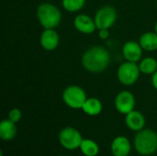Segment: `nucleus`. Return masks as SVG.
Masks as SVG:
<instances>
[{
	"label": "nucleus",
	"mask_w": 157,
	"mask_h": 156,
	"mask_svg": "<svg viewBox=\"0 0 157 156\" xmlns=\"http://www.w3.org/2000/svg\"><path fill=\"white\" fill-rule=\"evenodd\" d=\"M118 13L115 7L111 6H105L100 7L94 17L97 29H109L117 21Z\"/></svg>",
	"instance_id": "6"
},
{
	"label": "nucleus",
	"mask_w": 157,
	"mask_h": 156,
	"mask_svg": "<svg viewBox=\"0 0 157 156\" xmlns=\"http://www.w3.org/2000/svg\"><path fill=\"white\" fill-rule=\"evenodd\" d=\"M155 32L157 34V22L155 23Z\"/></svg>",
	"instance_id": "23"
},
{
	"label": "nucleus",
	"mask_w": 157,
	"mask_h": 156,
	"mask_svg": "<svg viewBox=\"0 0 157 156\" xmlns=\"http://www.w3.org/2000/svg\"><path fill=\"white\" fill-rule=\"evenodd\" d=\"M98 37L101 40H107L109 37V29H99V31H98Z\"/></svg>",
	"instance_id": "21"
},
{
	"label": "nucleus",
	"mask_w": 157,
	"mask_h": 156,
	"mask_svg": "<svg viewBox=\"0 0 157 156\" xmlns=\"http://www.w3.org/2000/svg\"><path fill=\"white\" fill-rule=\"evenodd\" d=\"M114 105L116 110L122 114L127 115L131 111L134 110L135 108V97L133 94L130 91L124 90L120 92L114 100Z\"/></svg>",
	"instance_id": "8"
},
{
	"label": "nucleus",
	"mask_w": 157,
	"mask_h": 156,
	"mask_svg": "<svg viewBox=\"0 0 157 156\" xmlns=\"http://www.w3.org/2000/svg\"><path fill=\"white\" fill-rule=\"evenodd\" d=\"M74 26L75 29L83 34H92L97 29L95 20L86 14H80L74 19Z\"/></svg>",
	"instance_id": "10"
},
{
	"label": "nucleus",
	"mask_w": 157,
	"mask_h": 156,
	"mask_svg": "<svg viewBox=\"0 0 157 156\" xmlns=\"http://www.w3.org/2000/svg\"><path fill=\"white\" fill-rule=\"evenodd\" d=\"M64 104L73 109H82L83 105L87 99L86 91L79 86H67L62 95Z\"/></svg>",
	"instance_id": "4"
},
{
	"label": "nucleus",
	"mask_w": 157,
	"mask_h": 156,
	"mask_svg": "<svg viewBox=\"0 0 157 156\" xmlns=\"http://www.w3.org/2000/svg\"><path fill=\"white\" fill-rule=\"evenodd\" d=\"M125 116V124L131 131L138 132L144 129L145 118L143 113L137 110H132Z\"/></svg>",
	"instance_id": "13"
},
{
	"label": "nucleus",
	"mask_w": 157,
	"mask_h": 156,
	"mask_svg": "<svg viewBox=\"0 0 157 156\" xmlns=\"http://www.w3.org/2000/svg\"><path fill=\"white\" fill-rule=\"evenodd\" d=\"M37 18L44 29H55L62 21V13L55 5L45 2L38 6Z\"/></svg>",
	"instance_id": "3"
},
{
	"label": "nucleus",
	"mask_w": 157,
	"mask_h": 156,
	"mask_svg": "<svg viewBox=\"0 0 157 156\" xmlns=\"http://www.w3.org/2000/svg\"><path fill=\"white\" fill-rule=\"evenodd\" d=\"M140 68L137 63L126 61L120 65L117 71V77L119 82L123 86L134 85L140 77Z\"/></svg>",
	"instance_id": "5"
},
{
	"label": "nucleus",
	"mask_w": 157,
	"mask_h": 156,
	"mask_svg": "<svg viewBox=\"0 0 157 156\" xmlns=\"http://www.w3.org/2000/svg\"><path fill=\"white\" fill-rule=\"evenodd\" d=\"M122 55L126 61L138 63L142 60L143 48L139 42L134 40H130L124 43L122 46Z\"/></svg>",
	"instance_id": "9"
},
{
	"label": "nucleus",
	"mask_w": 157,
	"mask_h": 156,
	"mask_svg": "<svg viewBox=\"0 0 157 156\" xmlns=\"http://www.w3.org/2000/svg\"><path fill=\"white\" fill-rule=\"evenodd\" d=\"M17 135L16 123L8 119L4 120L0 123V138L3 141H11Z\"/></svg>",
	"instance_id": "15"
},
{
	"label": "nucleus",
	"mask_w": 157,
	"mask_h": 156,
	"mask_svg": "<svg viewBox=\"0 0 157 156\" xmlns=\"http://www.w3.org/2000/svg\"><path fill=\"white\" fill-rule=\"evenodd\" d=\"M133 144L141 155H152L157 151V133L152 129H143L137 132Z\"/></svg>",
	"instance_id": "2"
},
{
	"label": "nucleus",
	"mask_w": 157,
	"mask_h": 156,
	"mask_svg": "<svg viewBox=\"0 0 157 156\" xmlns=\"http://www.w3.org/2000/svg\"><path fill=\"white\" fill-rule=\"evenodd\" d=\"M63 156H64V155H63Z\"/></svg>",
	"instance_id": "24"
},
{
	"label": "nucleus",
	"mask_w": 157,
	"mask_h": 156,
	"mask_svg": "<svg viewBox=\"0 0 157 156\" xmlns=\"http://www.w3.org/2000/svg\"><path fill=\"white\" fill-rule=\"evenodd\" d=\"M59 143L66 150H75L83 141L82 134L73 127H65L59 133Z\"/></svg>",
	"instance_id": "7"
},
{
	"label": "nucleus",
	"mask_w": 157,
	"mask_h": 156,
	"mask_svg": "<svg viewBox=\"0 0 157 156\" xmlns=\"http://www.w3.org/2000/svg\"><path fill=\"white\" fill-rule=\"evenodd\" d=\"M110 151L113 156H128L132 151L131 142L127 137L118 136L112 141Z\"/></svg>",
	"instance_id": "12"
},
{
	"label": "nucleus",
	"mask_w": 157,
	"mask_h": 156,
	"mask_svg": "<svg viewBox=\"0 0 157 156\" xmlns=\"http://www.w3.org/2000/svg\"><path fill=\"white\" fill-rule=\"evenodd\" d=\"M151 82H152V85L153 86L155 87V89L157 90V71L152 74V78H151Z\"/></svg>",
	"instance_id": "22"
},
{
	"label": "nucleus",
	"mask_w": 157,
	"mask_h": 156,
	"mask_svg": "<svg viewBox=\"0 0 157 156\" xmlns=\"http://www.w3.org/2000/svg\"><path fill=\"white\" fill-rule=\"evenodd\" d=\"M22 119V112L19 108H12L8 113V120L14 123H17Z\"/></svg>",
	"instance_id": "20"
},
{
	"label": "nucleus",
	"mask_w": 157,
	"mask_h": 156,
	"mask_svg": "<svg viewBox=\"0 0 157 156\" xmlns=\"http://www.w3.org/2000/svg\"><path fill=\"white\" fill-rule=\"evenodd\" d=\"M40 42L41 47L46 51H54L60 42V37L54 29H44L40 35Z\"/></svg>",
	"instance_id": "11"
},
{
	"label": "nucleus",
	"mask_w": 157,
	"mask_h": 156,
	"mask_svg": "<svg viewBox=\"0 0 157 156\" xmlns=\"http://www.w3.org/2000/svg\"><path fill=\"white\" fill-rule=\"evenodd\" d=\"M110 59V53L105 47L92 46L83 53L81 63L87 72L98 74L108 68Z\"/></svg>",
	"instance_id": "1"
},
{
	"label": "nucleus",
	"mask_w": 157,
	"mask_h": 156,
	"mask_svg": "<svg viewBox=\"0 0 157 156\" xmlns=\"http://www.w3.org/2000/svg\"><path fill=\"white\" fill-rule=\"evenodd\" d=\"M103 105L102 102L97 97H87L85 104L83 105L82 110L88 116H98L102 112Z\"/></svg>",
	"instance_id": "14"
},
{
	"label": "nucleus",
	"mask_w": 157,
	"mask_h": 156,
	"mask_svg": "<svg viewBox=\"0 0 157 156\" xmlns=\"http://www.w3.org/2000/svg\"><path fill=\"white\" fill-rule=\"evenodd\" d=\"M79 149L85 156H97L99 153L98 144L91 139H83Z\"/></svg>",
	"instance_id": "17"
},
{
	"label": "nucleus",
	"mask_w": 157,
	"mask_h": 156,
	"mask_svg": "<svg viewBox=\"0 0 157 156\" xmlns=\"http://www.w3.org/2000/svg\"><path fill=\"white\" fill-rule=\"evenodd\" d=\"M139 43L144 51H155L157 50V34L155 31H148L144 33L140 37Z\"/></svg>",
	"instance_id": "16"
},
{
	"label": "nucleus",
	"mask_w": 157,
	"mask_h": 156,
	"mask_svg": "<svg viewBox=\"0 0 157 156\" xmlns=\"http://www.w3.org/2000/svg\"><path fill=\"white\" fill-rule=\"evenodd\" d=\"M140 71L144 74H153L157 71V61L154 57H145L138 64Z\"/></svg>",
	"instance_id": "18"
},
{
	"label": "nucleus",
	"mask_w": 157,
	"mask_h": 156,
	"mask_svg": "<svg viewBox=\"0 0 157 156\" xmlns=\"http://www.w3.org/2000/svg\"><path fill=\"white\" fill-rule=\"evenodd\" d=\"M86 4V0H62L63 7L68 12H76L81 10Z\"/></svg>",
	"instance_id": "19"
}]
</instances>
